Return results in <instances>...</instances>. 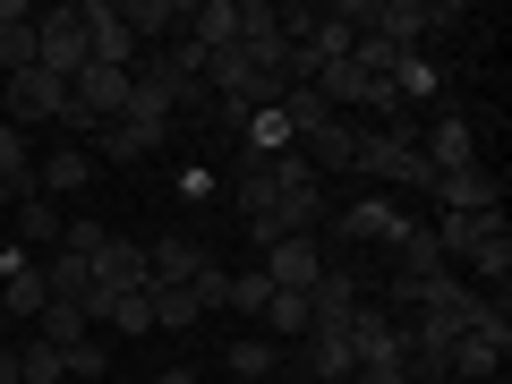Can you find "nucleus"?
<instances>
[{
    "label": "nucleus",
    "instance_id": "10",
    "mask_svg": "<svg viewBox=\"0 0 512 384\" xmlns=\"http://www.w3.org/2000/svg\"><path fill=\"white\" fill-rule=\"evenodd\" d=\"M180 35L197 43V52H231V43L248 35V0H197L180 18Z\"/></svg>",
    "mask_w": 512,
    "mask_h": 384
},
{
    "label": "nucleus",
    "instance_id": "2",
    "mask_svg": "<svg viewBox=\"0 0 512 384\" xmlns=\"http://www.w3.org/2000/svg\"><path fill=\"white\" fill-rule=\"evenodd\" d=\"M512 359V316H504V299H478V316H470V333L453 342V367L444 376H461V384H495V367Z\"/></svg>",
    "mask_w": 512,
    "mask_h": 384
},
{
    "label": "nucleus",
    "instance_id": "12",
    "mask_svg": "<svg viewBox=\"0 0 512 384\" xmlns=\"http://www.w3.org/2000/svg\"><path fill=\"white\" fill-rule=\"evenodd\" d=\"M146 248H137V239H103V248H94V291L103 299H120V291H146Z\"/></svg>",
    "mask_w": 512,
    "mask_h": 384
},
{
    "label": "nucleus",
    "instance_id": "5",
    "mask_svg": "<svg viewBox=\"0 0 512 384\" xmlns=\"http://www.w3.org/2000/svg\"><path fill=\"white\" fill-rule=\"evenodd\" d=\"M427 197H436V214H504V180H495L487 163L436 171V180H427Z\"/></svg>",
    "mask_w": 512,
    "mask_h": 384
},
{
    "label": "nucleus",
    "instance_id": "30",
    "mask_svg": "<svg viewBox=\"0 0 512 384\" xmlns=\"http://www.w3.org/2000/svg\"><path fill=\"white\" fill-rule=\"evenodd\" d=\"M103 367H111V359H103V350H94V342H77V350H69V376H77V384H94V376H103Z\"/></svg>",
    "mask_w": 512,
    "mask_h": 384
},
{
    "label": "nucleus",
    "instance_id": "20",
    "mask_svg": "<svg viewBox=\"0 0 512 384\" xmlns=\"http://www.w3.org/2000/svg\"><path fill=\"white\" fill-rule=\"evenodd\" d=\"M43 342H52L60 359H69L77 342H94V325H86V308H69V299H52V308H43Z\"/></svg>",
    "mask_w": 512,
    "mask_h": 384
},
{
    "label": "nucleus",
    "instance_id": "14",
    "mask_svg": "<svg viewBox=\"0 0 512 384\" xmlns=\"http://www.w3.org/2000/svg\"><path fill=\"white\" fill-rule=\"evenodd\" d=\"M291 367H299V376H316V384H350V376H359L342 333H299V359Z\"/></svg>",
    "mask_w": 512,
    "mask_h": 384
},
{
    "label": "nucleus",
    "instance_id": "8",
    "mask_svg": "<svg viewBox=\"0 0 512 384\" xmlns=\"http://www.w3.org/2000/svg\"><path fill=\"white\" fill-rule=\"evenodd\" d=\"M0 103H9V128H35V120L69 111V86L52 69H18V77H0Z\"/></svg>",
    "mask_w": 512,
    "mask_h": 384
},
{
    "label": "nucleus",
    "instance_id": "24",
    "mask_svg": "<svg viewBox=\"0 0 512 384\" xmlns=\"http://www.w3.org/2000/svg\"><path fill=\"white\" fill-rule=\"evenodd\" d=\"M393 94H402V111H410V103H436V60L410 52L402 69H393Z\"/></svg>",
    "mask_w": 512,
    "mask_h": 384
},
{
    "label": "nucleus",
    "instance_id": "19",
    "mask_svg": "<svg viewBox=\"0 0 512 384\" xmlns=\"http://www.w3.org/2000/svg\"><path fill=\"white\" fill-rule=\"evenodd\" d=\"M94 180V154L86 146H69V154H52V163H35V188L43 197H69V188H86Z\"/></svg>",
    "mask_w": 512,
    "mask_h": 384
},
{
    "label": "nucleus",
    "instance_id": "29",
    "mask_svg": "<svg viewBox=\"0 0 512 384\" xmlns=\"http://www.w3.org/2000/svg\"><path fill=\"white\" fill-rule=\"evenodd\" d=\"M94 146H103L111 163H128V154H154L146 137H137V128H120V120H111V128H94Z\"/></svg>",
    "mask_w": 512,
    "mask_h": 384
},
{
    "label": "nucleus",
    "instance_id": "9",
    "mask_svg": "<svg viewBox=\"0 0 512 384\" xmlns=\"http://www.w3.org/2000/svg\"><path fill=\"white\" fill-rule=\"evenodd\" d=\"M342 342H350V367H402V325H393V316L384 308H350V325H342ZM410 376V367H402Z\"/></svg>",
    "mask_w": 512,
    "mask_h": 384
},
{
    "label": "nucleus",
    "instance_id": "18",
    "mask_svg": "<svg viewBox=\"0 0 512 384\" xmlns=\"http://www.w3.org/2000/svg\"><path fill=\"white\" fill-rule=\"evenodd\" d=\"M146 299H154V333H188V325H197V316H205L188 282H154Z\"/></svg>",
    "mask_w": 512,
    "mask_h": 384
},
{
    "label": "nucleus",
    "instance_id": "36",
    "mask_svg": "<svg viewBox=\"0 0 512 384\" xmlns=\"http://www.w3.org/2000/svg\"><path fill=\"white\" fill-rule=\"evenodd\" d=\"M410 384H444V376H410Z\"/></svg>",
    "mask_w": 512,
    "mask_h": 384
},
{
    "label": "nucleus",
    "instance_id": "21",
    "mask_svg": "<svg viewBox=\"0 0 512 384\" xmlns=\"http://www.w3.org/2000/svg\"><path fill=\"white\" fill-rule=\"evenodd\" d=\"M222 367H231V384H265L282 367V350L274 342H231V350H222Z\"/></svg>",
    "mask_w": 512,
    "mask_h": 384
},
{
    "label": "nucleus",
    "instance_id": "11",
    "mask_svg": "<svg viewBox=\"0 0 512 384\" xmlns=\"http://www.w3.org/2000/svg\"><path fill=\"white\" fill-rule=\"evenodd\" d=\"M350 308H359V274H350V265H325L316 291H308V333H342Z\"/></svg>",
    "mask_w": 512,
    "mask_h": 384
},
{
    "label": "nucleus",
    "instance_id": "7",
    "mask_svg": "<svg viewBox=\"0 0 512 384\" xmlns=\"http://www.w3.org/2000/svg\"><path fill=\"white\" fill-rule=\"evenodd\" d=\"M77 18H86V60H94V69H128V77H137V52H146V43L120 26V0H86Z\"/></svg>",
    "mask_w": 512,
    "mask_h": 384
},
{
    "label": "nucleus",
    "instance_id": "33",
    "mask_svg": "<svg viewBox=\"0 0 512 384\" xmlns=\"http://www.w3.org/2000/svg\"><path fill=\"white\" fill-rule=\"evenodd\" d=\"M0 384H18V350H0Z\"/></svg>",
    "mask_w": 512,
    "mask_h": 384
},
{
    "label": "nucleus",
    "instance_id": "23",
    "mask_svg": "<svg viewBox=\"0 0 512 384\" xmlns=\"http://www.w3.org/2000/svg\"><path fill=\"white\" fill-rule=\"evenodd\" d=\"M154 291V282H146ZM146 291H120V299H103V325L111 333H154V299Z\"/></svg>",
    "mask_w": 512,
    "mask_h": 384
},
{
    "label": "nucleus",
    "instance_id": "16",
    "mask_svg": "<svg viewBox=\"0 0 512 384\" xmlns=\"http://www.w3.org/2000/svg\"><path fill=\"white\" fill-rule=\"evenodd\" d=\"M197 265H205V248L188 231H154V248H146V274L154 282H197Z\"/></svg>",
    "mask_w": 512,
    "mask_h": 384
},
{
    "label": "nucleus",
    "instance_id": "27",
    "mask_svg": "<svg viewBox=\"0 0 512 384\" xmlns=\"http://www.w3.org/2000/svg\"><path fill=\"white\" fill-rule=\"evenodd\" d=\"M18 239H60V214H52V197H26V205H18Z\"/></svg>",
    "mask_w": 512,
    "mask_h": 384
},
{
    "label": "nucleus",
    "instance_id": "34",
    "mask_svg": "<svg viewBox=\"0 0 512 384\" xmlns=\"http://www.w3.org/2000/svg\"><path fill=\"white\" fill-rule=\"evenodd\" d=\"M282 384H316V376H299V367H291V376H282Z\"/></svg>",
    "mask_w": 512,
    "mask_h": 384
},
{
    "label": "nucleus",
    "instance_id": "15",
    "mask_svg": "<svg viewBox=\"0 0 512 384\" xmlns=\"http://www.w3.org/2000/svg\"><path fill=\"white\" fill-rule=\"evenodd\" d=\"M402 231H410V222L393 214L384 197H350L342 205V239H384V248H402Z\"/></svg>",
    "mask_w": 512,
    "mask_h": 384
},
{
    "label": "nucleus",
    "instance_id": "13",
    "mask_svg": "<svg viewBox=\"0 0 512 384\" xmlns=\"http://www.w3.org/2000/svg\"><path fill=\"white\" fill-rule=\"evenodd\" d=\"M419 163H427V180H436V171L478 163V146H470V120H461V111H436V128L419 137Z\"/></svg>",
    "mask_w": 512,
    "mask_h": 384
},
{
    "label": "nucleus",
    "instance_id": "4",
    "mask_svg": "<svg viewBox=\"0 0 512 384\" xmlns=\"http://www.w3.org/2000/svg\"><path fill=\"white\" fill-rule=\"evenodd\" d=\"M333 265V248L316 231H291V239H274V248H265V265H256V274L274 282V291H316V274H325Z\"/></svg>",
    "mask_w": 512,
    "mask_h": 384
},
{
    "label": "nucleus",
    "instance_id": "25",
    "mask_svg": "<svg viewBox=\"0 0 512 384\" xmlns=\"http://www.w3.org/2000/svg\"><path fill=\"white\" fill-rule=\"evenodd\" d=\"M265 325H274V342H299V333H308V291H274Z\"/></svg>",
    "mask_w": 512,
    "mask_h": 384
},
{
    "label": "nucleus",
    "instance_id": "37",
    "mask_svg": "<svg viewBox=\"0 0 512 384\" xmlns=\"http://www.w3.org/2000/svg\"><path fill=\"white\" fill-rule=\"evenodd\" d=\"M69 384H77V376H69Z\"/></svg>",
    "mask_w": 512,
    "mask_h": 384
},
{
    "label": "nucleus",
    "instance_id": "6",
    "mask_svg": "<svg viewBox=\"0 0 512 384\" xmlns=\"http://www.w3.org/2000/svg\"><path fill=\"white\" fill-rule=\"evenodd\" d=\"M35 69H52L60 86L86 69V18H77V9H43L35 18Z\"/></svg>",
    "mask_w": 512,
    "mask_h": 384
},
{
    "label": "nucleus",
    "instance_id": "3",
    "mask_svg": "<svg viewBox=\"0 0 512 384\" xmlns=\"http://www.w3.org/2000/svg\"><path fill=\"white\" fill-rule=\"evenodd\" d=\"M350 171H359V180H393V188H427L419 137H393V128H359V146H350Z\"/></svg>",
    "mask_w": 512,
    "mask_h": 384
},
{
    "label": "nucleus",
    "instance_id": "1",
    "mask_svg": "<svg viewBox=\"0 0 512 384\" xmlns=\"http://www.w3.org/2000/svg\"><path fill=\"white\" fill-rule=\"evenodd\" d=\"M444 248V265H470L478 282H495L504 291V274H512V231H504V214H436V231H427Z\"/></svg>",
    "mask_w": 512,
    "mask_h": 384
},
{
    "label": "nucleus",
    "instance_id": "35",
    "mask_svg": "<svg viewBox=\"0 0 512 384\" xmlns=\"http://www.w3.org/2000/svg\"><path fill=\"white\" fill-rule=\"evenodd\" d=\"M0 350H9V316H0Z\"/></svg>",
    "mask_w": 512,
    "mask_h": 384
},
{
    "label": "nucleus",
    "instance_id": "17",
    "mask_svg": "<svg viewBox=\"0 0 512 384\" xmlns=\"http://www.w3.org/2000/svg\"><path fill=\"white\" fill-rule=\"evenodd\" d=\"M35 69V9H18V0H0V77Z\"/></svg>",
    "mask_w": 512,
    "mask_h": 384
},
{
    "label": "nucleus",
    "instance_id": "26",
    "mask_svg": "<svg viewBox=\"0 0 512 384\" xmlns=\"http://www.w3.org/2000/svg\"><path fill=\"white\" fill-rule=\"evenodd\" d=\"M231 308L239 316H265V308H274V282L256 274V265H248V274H231Z\"/></svg>",
    "mask_w": 512,
    "mask_h": 384
},
{
    "label": "nucleus",
    "instance_id": "22",
    "mask_svg": "<svg viewBox=\"0 0 512 384\" xmlns=\"http://www.w3.org/2000/svg\"><path fill=\"white\" fill-rule=\"evenodd\" d=\"M18 384H69V359L35 333V342H18Z\"/></svg>",
    "mask_w": 512,
    "mask_h": 384
},
{
    "label": "nucleus",
    "instance_id": "32",
    "mask_svg": "<svg viewBox=\"0 0 512 384\" xmlns=\"http://www.w3.org/2000/svg\"><path fill=\"white\" fill-rule=\"evenodd\" d=\"M154 384H197V367H163V376H154Z\"/></svg>",
    "mask_w": 512,
    "mask_h": 384
},
{
    "label": "nucleus",
    "instance_id": "31",
    "mask_svg": "<svg viewBox=\"0 0 512 384\" xmlns=\"http://www.w3.org/2000/svg\"><path fill=\"white\" fill-rule=\"evenodd\" d=\"M350 384H410V376H402V367H359Z\"/></svg>",
    "mask_w": 512,
    "mask_h": 384
},
{
    "label": "nucleus",
    "instance_id": "28",
    "mask_svg": "<svg viewBox=\"0 0 512 384\" xmlns=\"http://www.w3.org/2000/svg\"><path fill=\"white\" fill-rule=\"evenodd\" d=\"M188 291H197V308H231V274H222L214 256L197 265V282H188Z\"/></svg>",
    "mask_w": 512,
    "mask_h": 384
}]
</instances>
